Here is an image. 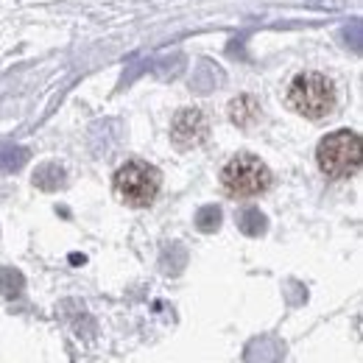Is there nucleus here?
<instances>
[{
	"mask_svg": "<svg viewBox=\"0 0 363 363\" xmlns=\"http://www.w3.org/2000/svg\"><path fill=\"white\" fill-rule=\"evenodd\" d=\"M316 162L324 177L330 179H350L361 168V137L350 129H338L321 137L316 148Z\"/></svg>",
	"mask_w": 363,
	"mask_h": 363,
	"instance_id": "1",
	"label": "nucleus"
},
{
	"mask_svg": "<svg viewBox=\"0 0 363 363\" xmlns=\"http://www.w3.org/2000/svg\"><path fill=\"white\" fill-rule=\"evenodd\" d=\"M288 104L302 118L321 121L335 109V87L321 73H299L288 87Z\"/></svg>",
	"mask_w": 363,
	"mask_h": 363,
	"instance_id": "2",
	"label": "nucleus"
},
{
	"mask_svg": "<svg viewBox=\"0 0 363 363\" xmlns=\"http://www.w3.org/2000/svg\"><path fill=\"white\" fill-rule=\"evenodd\" d=\"M221 184L229 196L238 199H249V196H260L272 187V171L269 165L255 157V154H238L232 157L224 171H221Z\"/></svg>",
	"mask_w": 363,
	"mask_h": 363,
	"instance_id": "3",
	"label": "nucleus"
},
{
	"mask_svg": "<svg viewBox=\"0 0 363 363\" xmlns=\"http://www.w3.org/2000/svg\"><path fill=\"white\" fill-rule=\"evenodd\" d=\"M160 184H162L160 171L154 165L143 162V160H132V162L121 165L118 174H115V190L129 207L154 204V199L160 193Z\"/></svg>",
	"mask_w": 363,
	"mask_h": 363,
	"instance_id": "4",
	"label": "nucleus"
},
{
	"mask_svg": "<svg viewBox=\"0 0 363 363\" xmlns=\"http://www.w3.org/2000/svg\"><path fill=\"white\" fill-rule=\"evenodd\" d=\"M210 135V123H207V115L201 109H182L177 112L174 123H171V140L179 145V148H196L201 145Z\"/></svg>",
	"mask_w": 363,
	"mask_h": 363,
	"instance_id": "5",
	"label": "nucleus"
},
{
	"mask_svg": "<svg viewBox=\"0 0 363 363\" xmlns=\"http://www.w3.org/2000/svg\"><path fill=\"white\" fill-rule=\"evenodd\" d=\"M229 118L235 126L240 129H249L260 121V104L252 98V95H238L232 104H229Z\"/></svg>",
	"mask_w": 363,
	"mask_h": 363,
	"instance_id": "6",
	"label": "nucleus"
},
{
	"mask_svg": "<svg viewBox=\"0 0 363 363\" xmlns=\"http://www.w3.org/2000/svg\"><path fill=\"white\" fill-rule=\"evenodd\" d=\"M28 160V151L26 148H0V174H11V171H20L23 162Z\"/></svg>",
	"mask_w": 363,
	"mask_h": 363,
	"instance_id": "7",
	"label": "nucleus"
},
{
	"mask_svg": "<svg viewBox=\"0 0 363 363\" xmlns=\"http://www.w3.org/2000/svg\"><path fill=\"white\" fill-rule=\"evenodd\" d=\"M62 182H65V174H62V168H56V165H45V168H40V171L34 174V184L43 187V190H56Z\"/></svg>",
	"mask_w": 363,
	"mask_h": 363,
	"instance_id": "8",
	"label": "nucleus"
},
{
	"mask_svg": "<svg viewBox=\"0 0 363 363\" xmlns=\"http://www.w3.org/2000/svg\"><path fill=\"white\" fill-rule=\"evenodd\" d=\"M196 227L201 229V232H216V229L221 227V210L218 207H201L199 210V216H196Z\"/></svg>",
	"mask_w": 363,
	"mask_h": 363,
	"instance_id": "9",
	"label": "nucleus"
},
{
	"mask_svg": "<svg viewBox=\"0 0 363 363\" xmlns=\"http://www.w3.org/2000/svg\"><path fill=\"white\" fill-rule=\"evenodd\" d=\"M240 229H243L246 235H260V232H266V216H263L260 210H246V213L240 216Z\"/></svg>",
	"mask_w": 363,
	"mask_h": 363,
	"instance_id": "10",
	"label": "nucleus"
}]
</instances>
